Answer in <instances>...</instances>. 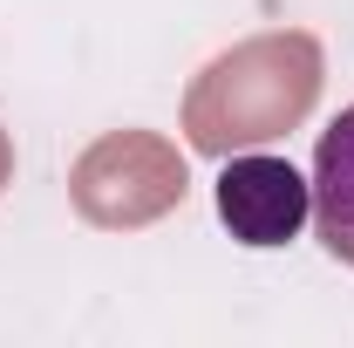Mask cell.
<instances>
[{"mask_svg":"<svg viewBox=\"0 0 354 348\" xmlns=\"http://www.w3.org/2000/svg\"><path fill=\"white\" fill-rule=\"evenodd\" d=\"M313 212V184L286 157H266V150H232L218 171V218L239 246H286L300 239V225Z\"/></svg>","mask_w":354,"mask_h":348,"instance_id":"cell-3","label":"cell"},{"mask_svg":"<svg viewBox=\"0 0 354 348\" xmlns=\"http://www.w3.org/2000/svg\"><path fill=\"white\" fill-rule=\"evenodd\" d=\"M320 82H327V55L307 28L252 35V42L225 48L218 62H205L198 82L184 89V143L198 157L279 143L313 116Z\"/></svg>","mask_w":354,"mask_h":348,"instance_id":"cell-1","label":"cell"},{"mask_svg":"<svg viewBox=\"0 0 354 348\" xmlns=\"http://www.w3.org/2000/svg\"><path fill=\"white\" fill-rule=\"evenodd\" d=\"M313 225L320 246L341 266H354V103L320 130L313 150Z\"/></svg>","mask_w":354,"mask_h":348,"instance_id":"cell-4","label":"cell"},{"mask_svg":"<svg viewBox=\"0 0 354 348\" xmlns=\"http://www.w3.org/2000/svg\"><path fill=\"white\" fill-rule=\"evenodd\" d=\"M7 184H14V137L0 130V191H7Z\"/></svg>","mask_w":354,"mask_h":348,"instance_id":"cell-5","label":"cell"},{"mask_svg":"<svg viewBox=\"0 0 354 348\" xmlns=\"http://www.w3.org/2000/svg\"><path fill=\"white\" fill-rule=\"evenodd\" d=\"M191 171H184V150L157 130H109L95 137L75 171H68V205L95 225V232H136V225H157L164 212L184 205Z\"/></svg>","mask_w":354,"mask_h":348,"instance_id":"cell-2","label":"cell"}]
</instances>
